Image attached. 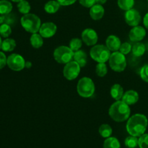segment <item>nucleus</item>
I'll return each instance as SVG.
<instances>
[{
  "label": "nucleus",
  "mask_w": 148,
  "mask_h": 148,
  "mask_svg": "<svg viewBox=\"0 0 148 148\" xmlns=\"http://www.w3.org/2000/svg\"><path fill=\"white\" fill-rule=\"evenodd\" d=\"M148 126V119L145 115L135 114L128 119L126 129L130 135L140 137L145 134Z\"/></svg>",
  "instance_id": "obj_1"
},
{
  "label": "nucleus",
  "mask_w": 148,
  "mask_h": 148,
  "mask_svg": "<svg viewBox=\"0 0 148 148\" xmlns=\"http://www.w3.org/2000/svg\"><path fill=\"white\" fill-rule=\"evenodd\" d=\"M131 110L130 106L121 100L116 101L110 106L108 115L116 122H124L130 117Z\"/></svg>",
  "instance_id": "obj_2"
},
{
  "label": "nucleus",
  "mask_w": 148,
  "mask_h": 148,
  "mask_svg": "<svg viewBox=\"0 0 148 148\" xmlns=\"http://www.w3.org/2000/svg\"><path fill=\"white\" fill-rule=\"evenodd\" d=\"M20 23L22 27L30 33H38L41 26L40 17L33 13L24 14L20 19Z\"/></svg>",
  "instance_id": "obj_3"
},
{
  "label": "nucleus",
  "mask_w": 148,
  "mask_h": 148,
  "mask_svg": "<svg viewBox=\"0 0 148 148\" xmlns=\"http://www.w3.org/2000/svg\"><path fill=\"white\" fill-rule=\"evenodd\" d=\"M95 90V84L91 78L84 77L78 81L77 85V91L79 96L82 98H90L93 95Z\"/></svg>",
  "instance_id": "obj_4"
},
{
  "label": "nucleus",
  "mask_w": 148,
  "mask_h": 148,
  "mask_svg": "<svg viewBox=\"0 0 148 148\" xmlns=\"http://www.w3.org/2000/svg\"><path fill=\"white\" fill-rule=\"evenodd\" d=\"M90 56L98 63H106L109 59L111 51L104 45H95L92 46L90 51Z\"/></svg>",
  "instance_id": "obj_5"
},
{
  "label": "nucleus",
  "mask_w": 148,
  "mask_h": 148,
  "mask_svg": "<svg viewBox=\"0 0 148 148\" xmlns=\"http://www.w3.org/2000/svg\"><path fill=\"white\" fill-rule=\"evenodd\" d=\"M109 66L112 70L116 72H121L125 70L127 67V59L125 55L121 53L119 51L112 52L109 59Z\"/></svg>",
  "instance_id": "obj_6"
},
{
  "label": "nucleus",
  "mask_w": 148,
  "mask_h": 148,
  "mask_svg": "<svg viewBox=\"0 0 148 148\" xmlns=\"http://www.w3.org/2000/svg\"><path fill=\"white\" fill-rule=\"evenodd\" d=\"M75 52L66 46H60L56 48L53 51V58L59 64H66L72 61Z\"/></svg>",
  "instance_id": "obj_7"
},
{
  "label": "nucleus",
  "mask_w": 148,
  "mask_h": 148,
  "mask_svg": "<svg viewBox=\"0 0 148 148\" xmlns=\"http://www.w3.org/2000/svg\"><path fill=\"white\" fill-rule=\"evenodd\" d=\"M80 69L81 66L75 61L72 60L64 65L63 75L67 80H74L79 76Z\"/></svg>",
  "instance_id": "obj_8"
},
{
  "label": "nucleus",
  "mask_w": 148,
  "mask_h": 148,
  "mask_svg": "<svg viewBox=\"0 0 148 148\" xmlns=\"http://www.w3.org/2000/svg\"><path fill=\"white\" fill-rule=\"evenodd\" d=\"M25 62L23 56L18 53H12L7 58V64L12 70L19 72L25 67Z\"/></svg>",
  "instance_id": "obj_9"
},
{
  "label": "nucleus",
  "mask_w": 148,
  "mask_h": 148,
  "mask_svg": "<svg viewBox=\"0 0 148 148\" xmlns=\"http://www.w3.org/2000/svg\"><path fill=\"white\" fill-rule=\"evenodd\" d=\"M82 40L87 46H93L96 45L98 40V36L97 32L92 28H86L82 31Z\"/></svg>",
  "instance_id": "obj_10"
},
{
  "label": "nucleus",
  "mask_w": 148,
  "mask_h": 148,
  "mask_svg": "<svg viewBox=\"0 0 148 148\" xmlns=\"http://www.w3.org/2000/svg\"><path fill=\"white\" fill-rule=\"evenodd\" d=\"M141 19L140 13L135 9H130L126 11L124 14V20L126 23L132 27L138 25L141 22Z\"/></svg>",
  "instance_id": "obj_11"
},
{
  "label": "nucleus",
  "mask_w": 148,
  "mask_h": 148,
  "mask_svg": "<svg viewBox=\"0 0 148 148\" xmlns=\"http://www.w3.org/2000/svg\"><path fill=\"white\" fill-rule=\"evenodd\" d=\"M57 31V26L52 22H46L41 24L38 33L43 38H49L56 34Z\"/></svg>",
  "instance_id": "obj_12"
},
{
  "label": "nucleus",
  "mask_w": 148,
  "mask_h": 148,
  "mask_svg": "<svg viewBox=\"0 0 148 148\" xmlns=\"http://www.w3.org/2000/svg\"><path fill=\"white\" fill-rule=\"evenodd\" d=\"M146 36V30L143 27L137 25L133 27L129 33V38L132 42H140Z\"/></svg>",
  "instance_id": "obj_13"
},
{
  "label": "nucleus",
  "mask_w": 148,
  "mask_h": 148,
  "mask_svg": "<svg viewBox=\"0 0 148 148\" xmlns=\"http://www.w3.org/2000/svg\"><path fill=\"white\" fill-rule=\"evenodd\" d=\"M121 45V40L118 36L115 35H110L107 37L106 40V46L111 51L114 52L119 50Z\"/></svg>",
  "instance_id": "obj_14"
},
{
  "label": "nucleus",
  "mask_w": 148,
  "mask_h": 148,
  "mask_svg": "<svg viewBox=\"0 0 148 148\" xmlns=\"http://www.w3.org/2000/svg\"><path fill=\"white\" fill-rule=\"evenodd\" d=\"M121 101H124L127 105L132 106L137 103L139 101V94L134 90H129L124 93Z\"/></svg>",
  "instance_id": "obj_15"
},
{
  "label": "nucleus",
  "mask_w": 148,
  "mask_h": 148,
  "mask_svg": "<svg viewBox=\"0 0 148 148\" xmlns=\"http://www.w3.org/2000/svg\"><path fill=\"white\" fill-rule=\"evenodd\" d=\"M90 16L94 20H99L103 18L105 14V9L103 5L98 4H95L92 7L90 8Z\"/></svg>",
  "instance_id": "obj_16"
},
{
  "label": "nucleus",
  "mask_w": 148,
  "mask_h": 148,
  "mask_svg": "<svg viewBox=\"0 0 148 148\" xmlns=\"http://www.w3.org/2000/svg\"><path fill=\"white\" fill-rule=\"evenodd\" d=\"M124 88H122V86L120 84H114L111 88L110 94H111L112 98H114L115 101L121 100L123 95H124Z\"/></svg>",
  "instance_id": "obj_17"
},
{
  "label": "nucleus",
  "mask_w": 148,
  "mask_h": 148,
  "mask_svg": "<svg viewBox=\"0 0 148 148\" xmlns=\"http://www.w3.org/2000/svg\"><path fill=\"white\" fill-rule=\"evenodd\" d=\"M74 61L77 62L81 67H84L88 62L87 53L83 50H78L74 53Z\"/></svg>",
  "instance_id": "obj_18"
},
{
  "label": "nucleus",
  "mask_w": 148,
  "mask_h": 148,
  "mask_svg": "<svg viewBox=\"0 0 148 148\" xmlns=\"http://www.w3.org/2000/svg\"><path fill=\"white\" fill-rule=\"evenodd\" d=\"M60 4L57 1L55 0H50L47 1L44 5V10L46 12L49 14H54L57 12L58 10L60 8Z\"/></svg>",
  "instance_id": "obj_19"
},
{
  "label": "nucleus",
  "mask_w": 148,
  "mask_h": 148,
  "mask_svg": "<svg viewBox=\"0 0 148 148\" xmlns=\"http://www.w3.org/2000/svg\"><path fill=\"white\" fill-rule=\"evenodd\" d=\"M30 42L32 47L34 49H39L43 45V38L40 33H32L30 38Z\"/></svg>",
  "instance_id": "obj_20"
},
{
  "label": "nucleus",
  "mask_w": 148,
  "mask_h": 148,
  "mask_svg": "<svg viewBox=\"0 0 148 148\" xmlns=\"http://www.w3.org/2000/svg\"><path fill=\"white\" fill-rule=\"evenodd\" d=\"M146 51V46L145 45L141 42H136L132 46V54L136 57H140L143 56Z\"/></svg>",
  "instance_id": "obj_21"
},
{
  "label": "nucleus",
  "mask_w": 148,
  "mask_h": 148,
  "mask_svg": "<svg viewBox=\"0 0 148 148\" xmlns=\"http://www.w3.org/2000/svg\"><path fill=\"white\" fill-rule=\"evenodd\" d=\"M103 148H121V144L116 137H110L105 140Z\"/></svg>",
  "instance_id": "obj_22"
},
{
  "label": "nucleus",
  "mask_w": 148,
  "mask_h": 148,
  "mask_svg": "<svg viewBox=\"0 0 148 148\" xmlns=\"http://www.w3.org/2000/svg\"><path fill=\"white\" fill-rule=\"evenodd\" d=\"M16 47V42L12 38H6L4 39L1 43V48L4 51L10 52L12 51Z\"/></svg>",
  "instance_id": "obj_23"
},
{
  "label": "nucleus",
  "mask_w": 148,
  "mask_h": 148,
  "mask_svg": "<svg viewBox=\"0 0 148 148\" xmlns=\"http://www.w3.org/2000/svg\"><path fill=\"white\" fill-rule=\"evenodd\" d=\"M12 10V4L8 0H0V14L6 15Z\"/></svg>",
  "instance_id": "obj_24"
},
{
  "label": "nucleus",
  "mask_w": 148,
  "mask_h": 148,
  "mask_svg": "<svg viewBox=\"0 0 148 148\" xmlns=\"http://www.w3.org/2000/svg\"><path fill=\"white\" fill-rule=\"evenodd\" d=\"M100 135L103 138H108V137H111V134L113 133V130L111 126L108 124H103L100 126L99 130Z\"/></svg>",
  "instance_id": "obj_25"
},
{
  "label": "nucleus",
  "mask_w": 148,
  "mask_h": 148,
  "mask_svg": "<svg viewBox=\"0 0 148 148\" xmlns=\"http://www.w3.org/2000/svg\"><path fill=\"white\" fill-rule=\"evenodd\" d=\"M17 9H18L19 12L21 14H26L30 13L31 7H30V4L28 1H26V0H23V1L18 2V4H17Z\"/></svg>",
  "instance_id": "obj_26"
},
{
  "label": "nucleus",
  "mask_w": 148,
  "mask_h": 148,
  "mask_svg": "<svg viewBox=\"0 0 148 148\" xmlns=\"http://www.w3.org/2000/svg\"><path fill=\"white\" fill-rule=\"evenodd\" d=\"M117 4L121 10L127 11L133 8L134 5V0H118Z\"/></svg>",
  "instance_id": "obj_27"
},
{
  "label": "nucleus",
  "mask_w": 148,
  "mask_h": 148,
  "mask_svg": "<svg viewBox=\"0 0 148 148\" xmlns=\"http://www.w3.org/2000/svg\"><path fill=\"white\" fill-rule=\"evenodd\" d=\"M95 73L100 77H103L108 73V67L106 63H98L95 66Z\"/></svg>",
  "instance_id": "obj_28"
},
{
  "label": "nucleus",
  "mask_w": 148,
  "mask_h": 148,
  "mask_svg": "<svg viewBox=\"0 0 148 148\" xmlns=\"http://www.w3.org/2000/svg\"><path fill=\"white\" fill-rule=\"evenodd\" d=\"M82 46V40L79 38H74L71 39L69 43V47L74 52L79 50Z\"/></svg>",
  "instance_id": "obj_29"
},
{
  "label": "nucleus",
  "mask_w": 148,
  "mask_h": 148,
  "mask_svg": "<svg viewBox=\"0 0 148 148\" xmlns=\"http://www.w3.org/2000/svg\"><path fill=\"white\" fill-rule=\"evenodd\" d=\"M138 140L137 137L130 135L124 140V145L128 148H136L138 146Z\"/></svg>",
  "instance_id": "obj_30"
},
{
  "label": "nucleus",
  "mask_w": 148,
  "mask_h": 148,
  "mask_svg": "<svg viewBox=\"0 0 148 148\" xmlns=\"http://www.w3.org/2000/svg\"><path fill=\"white\" fill-rule=\"evenodd\" d=\"M12 33V28L7 23H3L0 25V36L3 38H8Z\"/></svg>",
  "instance_id": "obj_31"
},
{
  "label": "nucleus",
  "mask_w": 148,
  "mask_h": 148,
  "mask_svg": "<svg viewBox=\"0 0 148 148\" xmlns=\"http://www.w3.org/2000/svg\"><path fill=\"white\" fill-rule=\"evenodd\" d=\"M138 146L140 148H148V134H143L139 137Z\"/></svg>",
  "instance_id": "obj_32"
},
{
  "label": "nucleus",
  "mask_w": 148,
  "mask_h": 148,
  "mask_svg": "<svg viewBox=\"0 0 148 148\" xmlns=\"http://www.w3.org/2000/svg\"><path fill=\"white\" fill-rule=\"evenodd\" d=\"M132 46L130 43H128V42H124V43H121L119 51L121 53H123V54L127 55L132 51Z\"/></svg>",
  "instance_id": "obj_33"
},
{
  "label": "nucleus",
  "mask_w": 148,
  "mask_h": 148,
  "mask_svg": "<svg viewBox=\"0 0 148 148\" xmlns=\"http://www.w3.org/2000/svg\"><path fill=\"white\" fill-rule=\"evenodd\" d=\"M140 77L143 81L148 82V64H145L143 67L140 69Z\"/></svg>",
  "instance_id": "obj_34"
},
{
  "label": "nucleus",
  "mask_w": 148,
  "mask_h": 148,
  "mask_svg": "<svg viewBox=\"0 0 148 148\" xmlns=\"http://www.w3.org/2000/svg\"><path fill=\"white\" fill-rule=\"evenodd\" d=\"M79 3L84 7L90 8L95 4V0H78Z\"/></svg>",
  "instance_id": "obj_35"
},
{
  "label": "nucleus",
  "mask_w": 148,
  "mask_h": 148,
  "mask_svg": "<svg viewBox=\"0 0 148 148\" xmlns=\"http://www.w3.org/2000/svg\"><path fill=\"white\" fill-rule=\"evenodd\" d=\"M7 58L3 52L0 51V69H3L7 64Z\"/></svg>",
  "instance_id": "obj_36"
},
{
  "label": "nucleus",
  "mask_w": 148,
  "mask_h": 148,
  "mask_svg": "<svg viewBox=\"0 0 148 148\" xmlns=\"http://www.w3.org/2000/svg\"><path fill=\"white\" fill-rule=\"evenodd\" d=\"M61 6H69L75 4L77 0H56Z\"/></svg>",
  "instance_id": "obj_37"
},
{
  "label": "nucleus",
  "mask_w": 148,
  "mask_h": 148,
  "mask_svg": "<svg viewBox=\"0 0 148 148\" xmlns=\"http://www.w3.org/2000/svg\"><path fill=\"white\" fill-rule=\"evenodd\" d=\"M143 24H144L145 27L148 30V12L144 16V18H143Z\"/></svg>",
  "instance_id": "obj_38"
},
{
  "label": "nucleus",
  "mask_w": 148,
  "mask_h": 148,
  "mask_svg": "<svg viewBox=\"0 0 148 148\" xmlns=\"http://www.w3.org/2000/svg\"><path fill=\"white\" fill-rule=\"evenodd\" d=\"M107 1V0H95V4H106Z\"/></svg>",
  "instance_id": "obj_39"
},
{
  "label": "nucleus",
  "mask_w": 148,
  "mask_h": 148,
  "mask_svg": "<svg viewBox=\"0 0 148 148\" xmlns=\"http://www.w3.org/2000/svg\"><path fill=\"white\" fill-rule=\"evenodd\" d=\"M32 66V62H25V68L30 69Z\"/></svg>",
  "instance_id": "obj_40"
},
{
  "label": "nucleus",
  "mask_w": 148,
  "mask_h": 148,
  "mask_svg": "<svg viewBox=\"0 0 148 148\" xmlns=\"http://www.w3.org/2000/svg\"><path fill=\"white\" fill-rule=\"evenodd\" d=\"M10 1H13V2H17V3H18V2H20V1H23V0H10Z\"/></svg>",
  "instance_id": "obj_41"
},
{
  "label": "nucleus",
  "mask_w": 148,
  "mask_h": 148,
  "mask_svg": "<svg viewBox=\"0 0 148 148\" xmlns=\"http://www.w3.org/2000/svg\"><path fill=\"white\" fill-rule=\"evenodd\" d=\"M1 43H2V41H1V36H0V49H1Z\"/></svg>",
  "instance_id": "obj_42"
},
{
  "label": "nucleus",
  "mask_w": 148,
  "mask_h": 148,
  "mask_svg": "<svg viewBox=\"0 0 148 148\" xmlns=\"http://www.w3.org/2000/svg\"><path fill=\"white\" fill-rule=\"evenodd\" d=\"M147 1H148V0H147Z\"/></svg>",
  "instance_id": "obj_43"
}]
</instances>
